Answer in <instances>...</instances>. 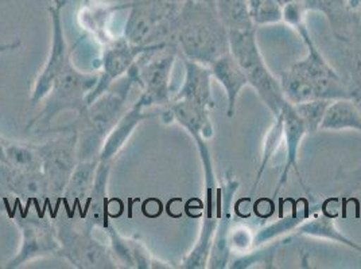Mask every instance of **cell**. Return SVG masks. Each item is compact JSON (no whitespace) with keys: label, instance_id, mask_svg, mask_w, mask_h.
I'll use <instances>...</instances> for the list:
<instances>
[{"label":"cell","instance_id":"1","mask_svg":"<svg viewBox=\"0 0 361 269\" xmlns=\"http://www.w3.org/2000/svg\"><path fill=\"white\" fill-rule=\"evenodd\" d=\"M294 29L298 31L307 51L281 75L279 82L287 101L298 104L310 100L349 99L345 78L322 56L305 20Z\"/></svg>","mask_w":361,"mask_h":269},{"label":"cell","instance_id":"2","mask_svg":"<svg viewBox=\"0 0 361 269\" xmlns=\"http://www.w3.org/2000/svg\"><path fill=\"white\" fill-rule=\"evenodd\" d=\"M171 44L177 46L180 57L207 66L231 51L228 31L214 7L196 1L180 3Z\"/></svg>","mask_w":361,"mask_h":269},{"label":"cell","instance_id":"3","mask_svg":"<svg viewBox=\"0 0 361 269\" xmlns=\"http://www.w3.org/2000/svg\"><path fill=\"white\" fill-rule=\"evenodd\" d=\"M134 85V75L127 72L93 103L87 105L84 111L77 113L75 119L61 125L60 128L72 130L77 134L78 161L99 159L108 134L127 111L126 105Z\"/></svg>","mask_w":361,"mask_h":269},{"label":"cell","instance_id":"4","mask_svg":"<svg viewBox=\"0 0 361 269\" xmlns=\"http://www.w3.org/2000/svg\"><path fill=\"white\" fill-rule=\"evenodd\" d=\"M0 210L7 214L20 233V246L16 256L4 264V268H22L38 258L59 257L60 241L51 214L25 208L16 199L0 201Z\"/></svg>","mask_w":361,"mask_h":269},{"label":"cell","instance_id":"5","mask_svg":"<svg viewBox=\"0 0 361 269\" xmlns=\"http://www.w3.org/2000/svg\"><path fill=\"white\" fill-rule=\"evenodd\" d=\"M99 81L97 73H84L78 70L72 61L63 68L53 81L49 93L42 100L39 112L27 121L26 130H35L45 134L54 119L65 111L80 113L87 108V96Z\"/></svg>","mask_w":361,"mask_h":269},{"label":"cell","instance_id":"6","mask_svg":"<svg viewBox=\"0 0 361 269\" xmlns=\"http://www.w3.org/2000/svg\"><path fill=\"white\" fill-rule=\"evenodd\" d=\"M228 38L231 53L239 62L248 85L254 88L259 99L270 109L274 119H276L287 100L281 82L271 73L260 53L256 29L229 31Z\"/></svg>","mask_w":361,"mask_h":269},{"label":"cell","instance_id":"7","mask_svg":"<svg viewBox=\"0 0 361 269\" xmlns=\"http://www.w3.org/2000/svg\"><path fill=\"white\" fill-rule=\"evenodd\" d=\"M54 225L60 241L59 257L66 260L73 268L119 269L109 245L96 239L93 229L82 221L71 220L57 211Z\"/></svg>","mask_w":361,"mask_h":269},{"label":"cell","instance_id":"8","mask_svg":"<svg viewBox=\"0 0 361 269\" xmlns=\"http://www.w3.org/2000/svg\"><path fill=\"white\" fill-rule=\"evenodd\" d=\"M180 3L176 0H139L130 4L124 38L137 46L171 44Z\"/></svg>","mask_w":361,"mask_h":269},{"label":"cell","instance_id":"9","mask_svg":"<svg viewBox=\"0 0 361 269\" xmlns=\"http://www.w3.org/2000/svg\"><path fill=\"white\" fill-rule=\"evenodd\" d=\"M45 134H56L44 143H32L41 158V173L44 174L50 198L60 205L61 196L78 163L77 134L72 130L49 128Z\"/></svg>","mask_w":361,"mask_h":269},{"label":"cell","instance_id":"10","mask_svg":"<svg viewBox=\"0 0 361 269\" xmlns=\"http://www.w3.org/2000/svg\"><path fill=\"white\" fill-rule=\"evenodd\" d=\"M193 140L196 143L198 155L202 163L204 184H205V213H204V221L201 225V232L197 239L196 245L190 251V254L183 258L180 268L202 269L208 268V258L211 252L213 236H214V230H216L217 221L220 217V209H221V189L217 184L211 150L207 144V140L201 136L193 137Z\"/></svg>","mask_w":361,"mask_h":269},{"label":"cell","instance_id":"11","mask_svg":"<svg viewBox=\"0 0 361 269\" xmlns=\"http://www.w3.org/2000/svg\"><path fill=\"white\" fill-rule=\"evenodd\" d=\"M177 57V46L170 44L143 53L130 68L128 72L142 90L140 96L150 106H169L171 103V73Z\"/></svg>","mask_w":361,"mask_h":269},{"label":"cell","instance_id":"12","mask_svg":"<svg viewBox=\"0 0 361 269\" xmlns=\"http://www.w3.org/2000/svg\"><path fill=\"white\" fill-rule=\"evenodd\" d=\"M16 199L25 208L41 214H57L50 198L45 177L41 171H22L7 163H0V201Z\"/></svg>","mask_w":361,"mask_h":269},{"label":"cell","instance_id":"13","mask_svg":"<svg viewBox=\"0 0 361 269\" xmlns=\"http://www.w3.org/2000/svg\"><path fill=\"white\" fill-rule=\"evenodd\" d=\"M65 6H66V0H51L50 6L47 7V13L51 23V47H50V53L46 60L45 66L41 75H38L31 92L30 101L32 105L42 103L56 77L63 70L68 62L72 61L69 46L65 38V31H63Z\"/></svg>","mask_w":361,"mask_h":269},{"label":"cell","instance_id":"14","mask_svg":"<svg viewBox=\"0 0 361 269\" xmlns=\"http://www.w3.org/2000/svg\"><path fill=\"white\" fill-rule=\"evenodd\" d=\"M170 44H161L154 46H137L128 42L124 37L118 38L106 46L102 57V69L99 72V81L96 87L90 90L87 96V105L93 103L99 96H102L115 81L127 75L130 68L143 54L154 49L164 47Z\"/></svg>","mask_w":361,"mask_h":269},{"label":"cell","instance_id":"15","mask_svg":"<svg viewBox=\"0 0 361 269\" xmlns=\"http://www.w3.org/2000/svg\"><path fill=\"white\" fill-rule=\"evenodd\" d=\"M306 13L326 18L333 37L350 49L361 44V22L350 8L349 0H301Z\"/></svg>","mask_w":361,"mask_h":269},{"label":"cell","instance_id":"16","mask_svg":"<svg viewBox=\"0 0 361 269\" xmlns=\"http://www.w3.org/2000/svg\"><path fill=\"white\" fill-rule=\"evenodd\" d=\"M97 165L99 159L78 161L75 171L62 193L57 211H61L65 217L75 221L84 220L85 206L94 183Z\"/></svg>","mask_w":361,"mask_h":269},{"label":"cell","instance_id":"17","mask_svg":"<svg viewBox=\"0 0 361 269\" xmlns=\"http://www.w3.org/2000/svg\"><path fill=\"white\" fill-rule=\"evenodd\" d=\"M152 106L142 97L136 100L133 106L124 112L112 132L108 134V137L103 144V149L100 151L99 161H115L118 154L121 152L126 143L130 140V137L135 132L136 128L140 125L143 120L151 119L155 116V112H149Z\"/></svg>","mask_w":361,"mask_h":269},{"label":"cell","instance_id":"18","mask_svg":"<svg viewBox=\"0 0 361 269\" xmlns=\"http://www.w3.org/2000/svg\"><path fill=\"white\" fill-rule=\"evenodd\" d=\"M185 68V78L180 90L173 94L171 101L186 100L202 105L212 111L216 106L212 90V72L209 66L196 61L180 57Z\"/></svg>","mask_w":361,"mask_h":269},{"label":"cell","instance_id":"19","mask_svg":"<svg viewBox=\"0 0 361 269\" xmlns=\"http://www.w3.org/2000/svg\"><path fill=\"white\" fill-rule=\"evenodd\" d=\"M239 182L233 178H228L221 190V209L217 226L214 230L211 252L208 258V268H226L229 260V229H231V208L232 199L238 192Z\"/></svg>","mask_w":361,"mask_h":269},{"label":"cell","instance_id":"20","mask_svg":"<svg viewBox=\"0 0 361 269\" xmlns=\"http://www.w3.org/2000/svg\"><path fill=\"white\" fill-rule=\"evenodd\" d=\"M276 119L281 120L282 134L285 136V140H286V162L283 165V173L281 175V180L276 184L274 196L278 194L282 190V187L286 184L287 177L291 168H294L297 174H301L300 165H298V156H300L302 139L305 137V134H307L302 120L294 109V105L288 101L282 106V111Z\"/></svg>","mask_w":361,"mask_h":269},{"label":"cell","instance_id":"21","mask_svg":"<svg viewBox=\"0 0 361 269\" xmlns=\"http://www.w3.org/2000/svg\"><path fill=\"white\" fill-rule=\"evenodd\" d=\"M106 236L109 239V249L118 263L119 268L151 269L154 263V256L149 248L134 237H126L109 223L106 227Z\"/></svg>","mask_w":361,"mask_h":269},{"label":"cell","instance_id":"22","mask_svg":"<svg viewBox=\"0 0 361 269\" xmlns=\"http://www.w3.org/2000/svg\"><path fill=\"white\" fill-rule=\"evenodd\" d=\"M112 161H99L94 183L90 192L85 214L82 223L90 229H106L109 221V195H108V184L112 171Z\"/></svg>","mask_w":361,"mask_h":269},{"label":"cell","instance_id":"23","mask_svg":"<svg viewBox=\"0 0 361 269\" xmlns=\"http://www.w3.org/2000/svg\"><path fill=\"white\" fill-rule=\"evenodd\" d=\"M209 69H211L212 77L216 81H219L220 85L226 90V100H228L226 116L233 118L239 96L243 89L248 85L247 77L244 75L239 62L231 51L221 56L214 62H212Z\"/></svg>","mask_w":361,"mask_h":269},{"label":"cell","instance_id":"24","mask_svg":"<svg viewBox=\"0 0 361 269\" xmlns=\"http://www.w3.org/2000/svg\"><path fill=\"white\" fill-rule=\"evenodd\" d=\"M167 108L170 116L189 132L192 139L201 136L209 140L213 137L214 130L208 108L186 100H174Z\"/></svg>","mask_w":361,"mask_h":269},{"label":"cell","instance_id":"25","mask_svg":"<svg viewBox=\"0 0 361 269\" xmlns=\"http://www.w3.org/2000/svg\"><path fill=\"white\" fill-rule=\"evenodd\" d=\"M321 131L352 130L361 134V113L350 99L333 100L319 125Z\"/></svg>","mask_w":361,"mask_h":269},{"label":"cell","instance_id":"26","mask_svg":"<svg viewBox=\"0 0 361 269\" xmlns=\"http://www.w3.org/2000/svg\"><path fill=\"white\" fill-rule=\"evenodd\" d=\"M214 10L228 32L256 29L247 0H216Z\"/></svg>","mask_w":361,"mask_h":269},{"label":"cell","instance_id":"27","mask_svg":"<svg viewBox=\"0 0 361 269\" xmlns=\"http://www.w3.org/2000/svg\"><path fill=\"white\" fill-rule=\"evenodd\" d=\"M297 234L300 236H313L318 239H328L341 242L344 245H348L350 248H353L355 251H359L361 254V246L356 245L355 242H352L350 239H346L345 236L336 227V225L333 223V220L326 217L325 214L317 215L312 221H306L305 224L301 225L297 229Z\"/></svg>","mask_w":361,"mask_h":269},{"label":"cell","instance_id":"28","mask_svg":"<svg viewBox=\"0 0 361 269\" xmlns=\"http://www.w3.org/2000/svg\"><path fill=\"white\" fill-rule=\"evenodd\" d=\"M7 165L22 171H41V158L32 143H18L6 139Z\"/></svg>","mask_w":361,"mask_h":269},{"label":"cell","instance_id":"29","mask_svg":"<svg viewBox=\"0 0 361 269\" xmlns=\"http://www.w3.org/2000/svg\"><path fill=\"white\" fill-rule=\"evenodd\" d=\"M293 1L295 0H247L256 27L283 22V10Z\"/></svg>","mask_w":361,"mask_h":269},{"label":"cell","instance_id":"30","mask_svg":"<svg viewBox=\"0 0 361 269\" xmlns=\"http://www.w3.org/2000/svg\"><path fill=\"white\" fill-rule=\"evenodd\" d=\"M331 103V100H310L293 104L307 134H313L319 130V125Z\"/></svg>","mask_w":361,"mask_h":269},{"label":"cell","instance_id":"31","mask_svg":"<svg viewBox=\"0 0 361 269\" xmlns=\"http://www.w3.org/2000/svg\"><path fill=\"white\" fill-rule=\"evenodd\" d=\"M349 88V99L357 106L361 113V73L353 66L350 70V77L346 80Z\"/></svg>","mask_w":361,"mask_h":269},{"label":"cell","instance_id":"32","mask_svg":"<svg viewBox=\"0 0 361 269\" xmlns=\"http://www.w3.org/2000/svg\"><path fill=\"white\" fill-rule=\"evenodd\" d=\"M22 46L20 39H16L13 42H0V54L3 53H10V51H16Z\"/></svg>","mask_w":361,"mask_h":269},{"label":"cell","instance_id":"33","mask_svg":"<svg viewBox=\"0 0 361 269\" xmlns=\"http://www.w3.org/2000/svg\"><path fill=\"white\" fill-rule=\"evenodd\" d=\"M353 66L361 73V44L356 47H353Z\"/></svg>","mask_w":361,"mask_h":269},{"label":"cell","instance_id":"34","mask_svg":"<svg viewBox=\"0 0 361 269\" xmlns=\"http://www.w3.org/2000/svg\"><path fill=\"white\" fill-rule=\"evenodd\" d=\"M350 8L353 10V13L357 15L361 22V0H349Z\"/></svg>","mask_w":361,"mask_h":269},{"label":"cell","instance_id":"35","mask_svg":"<svg viewBox=\"0 0 361 269\" xmlns=\"http://www.w3.org/2000/svg\"><path fill=\"white\" fill-rule=\"evenodd\" d=\"M0 163H7L6 158V139L0 136Z\"/></svg>","mask_w":361,"mask_h":269},{"label":"cell","instance_id":"36","mask_svg":"<svg viewBox=\"0 0 361 269\" xmlns=\"http://www.w3.org/2000/svg\"><path fill=\"white\" fill-rule=\"evenodd\" d=\"M176 1H196V3H202V4L211 6V7H214V4H216V0H176Z\"/></svg>","mask_w":361,"mask_h":269},{"label":"cell","instance_id":"37","mask_svg":"<svg viewBox=\"0 0 361 269\" xmlns=\"http://www.w3.org/2000/svg\"><path fill=\"white\" fill-rule=\"evenodd\" d=\"M357 186H359V189L357 190H361V168L359 170V178H357Z\"/></svg>","mask_w":361,"mask_h":269}]
</instances>
